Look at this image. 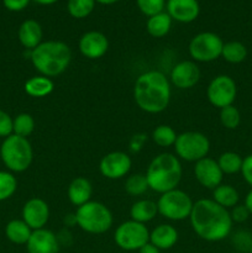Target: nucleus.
I'll list each match as a JSON object with an SVG mask.
<instances>
[{"mask_svg": "<svg viewBox=\"0 0 252 253\" xmlns=\"http://www.w3.org/2000/svg\"><path fill=\"white\" fill-rule=\"evenodd\" d=\"M166 9L172 20L183 24L194 21L200 12L198 0H167Z\"/></svg>", "mask_w": 252, "mask_h": 253, "instance_id": "obj_18", "label": "nucleus"}, {"mask_svg": "<svg viewBox=\"0 0 252 253\" xmlns=\"http://www.w3.org/2000/svg\"><path fill=\"white\" fill-rule=\"evenodd\" d=\"M189 220L195 234L208 242H217L226 239L232 229V219L229 210L212 199H200L195 202Z\"/></svg>", "mask_w": 252, "mask_h": 253, "instance_id": "obj_1", "label": "nucleus"}, {"mask_svg": "<svg viewBox=\"0 0 252 253\" xmlns=\"http://www.w3.org/2000/svg\"><path fill=\"white\" fill-rule=\"evenodd\" d=\"M79 51L85 58H101L108 52L109 41L100 31H88L79 40Z\"/></svg>", "mask_w": 252, "mask_h": 253, "instance_id": "obj_16", "label": "nucleus"}, {"mask_svg": "<svg viewBox=\"0 0 252 253\" xmlns=\"http://www.w3.org/2000/svg\"><path fill=\"white\" fill-rule=\"evenodd\" d=\"M158 214L157 203L152 202L148 199H141L133 203L130 209V216L133 221L146 224L156 217Z\"/></svg>", "mask_w": 252, "mask_h": 253, "instance_id": "obj_22", "label": "nucleus"}, {"mask_svg": "<svg viewBox=\"0 0 252 253\" xmlns=\"http://www.w3.org/2000/svg\"><path fill=\"white\" fill-rule=\"evenodd\" d=\"M193 200L185 192L172 189L161 194L157 202L158 214L173 221H180L190 216L193 209Z\"/></svg>", "mask_w": 252, "mask_h": 253, "instance_id": "obj_7", "label": "nucleus"}, {"mask_svg": "<svg viewBox=\"0 0 252 253\" xmlns=\"http://www.w3.org/2000/svg\"><path fill=\"white\" fill-rule=\"evenodd\" d=\"M175 153L187 162H198L208 156L210 141L204 133L198 131H187L177 136L174 143Z\"/></svg>", "mask_w": 252, "mask_h": 253, "instance_id": "obj_8", "label": "nucleus"}, {"mask_svg": "<svg viewBox=\"0 0 252 253\" xmlns=\"http://www.w3.org/2000/svg\"><path fill=\"white\" fill-rule=\"evenodd\" d=\"M34 1L40 5H52L54 4V2L58 1V0H34Z\"/></svg>", "mask_w": 252, "mask_h": 253, "instance_id": "obj_44", "label": "nucleus"}, {"mask_svg": "<svg viewBox=\"0 0 252 253\" xmlns=\"http://www.w3.org/2000/svg\"><path fill=\"white\" fill-rule=\"evenodd\" d=\"M0 156L4 165L12 172H24L31 166L34 151L26 137L10 135L4 140L0 147Z\"/></svg>", "mask_w": 252, "mask_h": 253, "instance_id": "obj_6", "label": "nucleus"}, {"mask_svg": "<svg viewBox=\"0 0 252 253\" xmlns=\"http://www.w3.org/2000/svg\"><path fill=\"white\" fill-rule=\"evenodd\" d=\"M32 230L24 220H11L5 227V235L7 240L15 245H26Z\"/></svg>", "mask_w": 252, "mask_h": 253, "instance_id": "obj_24", "label": "nucleus"}, {"mask_svg": "<svg viewBox=\"0 0 252 253\" xmlns=\"http://www.w3.org/2000/svg\"><path fill=\"white\" fill-rule=\"evenodd\" d=\"M170 27H172V17L167 14V11H162L160 14L150 16L147 24H146L147 32L156 39L165 37L169 32Z\"/></svg>", "mask_w": 252, "mask_h": 253, "instance_id": "obj_25", "label": "nucleus"}, {"mask_svg": "<svg viewBox=\"0 0 252 253\" xmlns=\"http://www.w3.org/2000/svg\"><path fill=\"white\" fill-rule=\"evenodd\" d=\"M35 130V120L30 114H19L12 120V133L21 137H26L31 135Z\"/></svg>", "mask_w": 252, "mask_h": 253, "instance_id": "obj_30", "label": "nucleus"}, {"mask_svg": "<svg viewBox=\"0 0 252 253\" xmlns=\"http://www.w3.org/2000/svg\"><path fill=\"white\" fill-rule=\"evenodd\" d=\"M146 141L145 135H135L130 141V147L132 151H140Z\"/></svg>", "mask_w": 252, "mask_h": 253, "instance_id": "obj_41", "label": "nucleus"}, {"mask_svg": "<svg viewBox=\"0 0 252 253\" xmlns=\"http://www.w3.org/2000/svg\"><path fill=\"white\" fill-rule=\"evenodd\" d=\"M221 37L214 32H200L189 42V54L195 62H212L221 56Z\"/></svg>", "mask_w": 252, "mask_h": 253, "instance_id": "obj_10", "label": "nucleus"}, {"mask_svg": "<svg viewBox=\"0 0 252 253\" xmlns=\"http://www.w3.org/2000/svg\"><path fill=\"white\" fill-rule=\"evenodd\" d=\"M114 241L124 251H138L150 242V231L145 224L128 220L116 227Z\"/></svg>", "mask_w": 252, "mask_h": 253, "instance_id": "obj_9", "label": "nucleus"}, {"mask_svg": "<svg viewBox=\"0 0 252 253\" xmlns=\"http://www.w3.org/2000/svg\"><path fill=\"white\" fill-rule=\"evenodd\" d=\"M183 169L179 158L172 153H161L151 161L146 172L148 188L163 194L175 189L182 179Z\"/></svg>", "mask_w": 252, "mask_h": 253, "instance_id": "obj_4", "label": "nucleus"}, {"mask_svg": "<svg viewBox=\"0 0 252 253\" xmlns=\"http://www.w3.org/2000/svg\"><path fill=\"white\" fill-rule=\"evenodd\" d=\"M147 189H150V188H148L146 174H142V173H135V174H131L125 182L126 193L132 195V197L142 195L143 193L147 192Z\"/></svg>", "mask_w": 252, "mask_h": 253, "instance_id": "obj_32", "label": "nucleus"}, {"mask_svg": "<svg viewBox=\"0 0 252 253\" xmlns=\"http://www.w3.org/2000/svg\"><path fill=\"white\" fill-rule=\"evenodd\" d=\"M251 242H252V237L249 232L246 231H240L235 235L234 237V245L237 250L240 251H249L250 252V247H251Z\"/></svg>", "mask_w": 252, "mask_h": 253, "instance_id": "obj_36", "label": "nucleus"}, {"mask_svg": "<svg viewBox=\"0 0 252 253\" xmlns=\"http://www.w3.org/2000/svg\"><path fill=\"white\" fill-rule=\"evenodd\" d=\"M200 69L194 61H182L170 71V83L178 89H190L199 82Z\"/></svg>", "mask_w": 252, "mask_h": 253, "instance_id": "obj_15", "label": "nucleus"}, {"mask_svg": "<svg viewBox=\"0 0 252 253\" xmlns=\"http://www.w3.org/2000/svg\"><path fill=\"white\" fill-rule=\"evenodd\" d=\"M170 83L160 71H148L137 77L133 85V99L138 108L148 114H160L170 100Z\"/></svg>", "mask_w": 252, "mask_h": 253, "instance_id": "obj_2", "label": "nucleus"}, {"mask_svg": "<svg viewBox=\"0 0 252 253\" xmlns=\"http://www.w3.org/2000/svg\"><path fill=\"white\" fill-rule=\"evenodd\" d=\"M242 162L244 158L236 152H225L217 160V165L224 174H235L241 172Z\"/></svg>", "mask_w": 252, "mask_h": 253, "instance_id": "obj_28", "label": "nucleus"}, {"mask_svg": "<svg viewBox=\"0 0 252 253\" xmlns=\"http://www.w3.org/2000/svg\"><path fill=\"white\" fill-rule=\"evenodd\" d=\"M212 200L225 209H230L239 204V192L232 185L220 184L212 190Z\"/></svg>", "mask_w": 252, "mask_h": 253, "instance_id": "obj_26", "label": "nucleus"}, {"mask_svg": "<svg viewBox=\"0 0 252 253\" xmlns=\"http://www.w3.org/2000/svg\"><path fill=\"white\" fill-rule=\"evenodd\" d=\"M96 2L99 4H103V5H111V4H115V2L120 1V0H95Z\"/></svg>", "mask_w": 252, "mask_h": 253, "instance_id": "obj_45", "label": "nucleus"}, {"mask_svg": "<svg viewBox=\"0 0 252 253\" xmlns=\"http://www.w3.org/2000/svg\"><path fill=\"white\" fill-rule=\"evenodd\" d=\"M250 253H252V242H251V247H250Z\"/></svg>", "mask_w": 252, "mask_h": 253, "instance_id": "obj_46", "label": "nucleus"}, {"mask_svg": "<svg viewBox=\"0 0 252 253\" xmlns=\"http://www.w3.org/2000/svg\"><path fill=\"white\" fill-rule=\"evenodd\" d=\"M250 211L247 210V208L244 205H239L237 204L236 207L232 208L231 212H230V216H231L232 222H244L249 219L250 216Z\"/></svg>", "mask_w": 252, "mask_h": 253, "instance_id": "obj_38", "label": "nucleus"}, {"mask_svg": "<svg viewBox=\"0 0 252 253\" xmlns=\"http://www.w3.org/2000/svg\"><path fill=\"white\" fill-rule=\"evenodd\" d=\"M237 88L234 79L229 76H217L209 83L207 89L208 100L215 108L222 109L232 105L236 99Z\"/></svg>", "mask_w": 252, "mask_h": 253, "instance_id": "obj_11", "label": "nucleus"}, {"mask_svg": "<svg viewBox=\"0 0 252 253\" xmlns=\"http://www.w3.org/2000/svg\"><path fill=\"white\" fill-rule=\"evenodd\" d=\"M242 177H244L245 182L252 188V155H249L247 157L244 158L241 167Z\"/></svg>", "mask_w": 252, "mask_h": 253, "instance_id": "obj_39", "label": "nucleus"}, {"mask_svg": "<svg viewBox=\"0 0 252 253\" xmlns=\"http://www.w3.org/2000/svg\"><path fill=\"white\" fill-rule=\"evenodd\" d=\"M91 194H93V187L91 183L84 177H77L69 183L67 195L69 202L76 207H82L85 203L90 202Z\"/></svg>", "mask_w": 252, "mask_h": 253, "instance_id": "obj_20", "label": "nucleus"}, {"mask_svg": "<svg viewBox=\"0 0 252 253\" xmlns=\"http://www.w3.org/2000/svg\"><path fill=\"white\" fill-rule=\"evenodd\" d=\"M138 9L146 16H153L165 10L166 0H136Z\"/></svg>", "mask_w": 252, "mask_h": 253, "instance_id": "obj_35", "label": "nucleus"}, {"mask_svg": "<svg viewBox=\"0 0 252 253\" xmlns=\"http://www.w3.org/2000/svg\"><path fill=\"white\" fill-rule=\"evenodd\" d=\"M30 1L31 0H2L4 6L10 11H21L30 4Z\"/></svg>", "mask_w": 252, "mask_h": 253, "instance_id": "obj_40", "label": "nucleus"}, {"mask_svg": "<svg viewBox=\"0 0 252 253\" xmlns=\"http://www.w3.org/2000/svg\"><path fill=\"white\" fill-rule=\"evenodd\" d=\"M49 219V208L43 199L32 198L25 203L22 208V220L30 226V229H43Z\"/></svg>", "mask_w": 252, "mask_h": 253, "instance_id": "obj_14", "label": "nucleus"}, {"mask_svg": "<svg viewBox=\"0 0 252 253\" xmlns=\"http://www.w3.org/2000/svg\"><path fill=\"white\" fill-rule=\"evenodd\" d=\"M25 91L32 98H43L53 91L54 83L51 78L44 76H36L25 83Z\"/></svg>", "mask_w": 252, "mask_h": 253, "instance_id": "obj_23", "label": "nucleus"}, {"mask_svg": "<svg viewBox=\"0 0 252 253\" xmlns=\"http://www.w3.org/2000/svg\"><path fill=\"white\" fill-rule=\"evenodd\" d=\"M221 57L226 62L232 64L241 63L247 57V48L244 43L239 41H230L224 43Z\"/></svg>", "mask_w": 252, "mask_h": 253, "instance_id": "obj_27", "label": "nucleus"}, {"mask_svg": "<svg viewBox=\"0 0 252 253\" xmlns=\"http://www.w3.org/2000/svg\"><path fill=\"white\" fill-rule=\"evenodd\" d=\"M194 174L200 185L212 190L221 184L224 177V173L220 169L217 161L209 157L195 162Z\"/></svg>", "mask_w": 252, "mask_h": 253, "instance_id": "obj_13", "label": "nucleus"}, {"mask_svg": "<svg viewBox=\"0 0 252 253\" xmlns=\"http://www.w3.org/2000/svg\"><path fill=\"white\" fill-rule=\"evenodd\" d=\"M30 59L37 72L44 77H57L68 68L72 51L67 43L56 40L41 42L30 52Z\"/></svg>", "mask_w": 252, "mask_h": 253, "instance_id": "obj_3", "label": "nucleus"}, {"mask_svg": "<svg viewBox=\"0 0 252 253\" xmlns=\"http://www.w3.org/2000/svg\"><path fill=\"white\" fill-rule=\"evenodd\" d=\"M220 121L224 127L229 128V130H235L241 123V114H240L239 109L235 108L234 105L225 106V108L220 109Z\"/></svg>", "mask_w": 252, "mask_h": 253, "instance_id": "obj_33", "label": "nucleus"}, {"mask_svg": "<svg viewBox=\"0 0 252 253\" xmlns=\"http://www.w3.org/2000/svg\"><path fill=\"white\" fill-rule=\"evenodd\" d=\"M95 2V0H68L67 10L74 19H84L91 14Z\"/></svg>", "mask_w": 252, "mask_h": 253, "instance_id": "obj_29", "label": "nucleus"}, {"mask_svg": "<svg viewBox=\"0 0 252 253\" xmlns=\"http://www.w3.org/2000/svg\"><path fill=\"white\" fill-rule=\"evenodd\" d=\"M17 188V180L11 173L0 172V202L14 195Z\"/></svg>", "mask_w": 252, "mask_h": 253, "instance_id": "obj_34", "label": "nucleus"}, {"mask_svg": "<svg viewBox=\"0 0 252 253\" xmlns=\"http://www.w3.org/2000/svg\"><path fill=\"white\" fill-rule=\"evenodd\" d=\"M76 222L83 231L101 235L113 226V214L106 205L99 202H88L77 209Z\"/></svg>", "mask_w": 252, "mask_h": 253, "instance_id": "obj_5", "label": "nucleus"}, {"mask_svg": "<svg viewBox=\"0 0 252 253\" xmlns=\"http://www.w3.org/2000/svg\"><path fill=\"white\" fill-rule=\"evenodd\" d=\"M138 253H161V251L157 247L153 246L151 242H148V244H146L145 246H142L138 250Z\"/></svg>", "mask_w": 252, "mask_h": 253, "instance_id": "obj_42", "label": "nucleus"}, {"mask_svg": "<svg viewBox=\"0 0 252 253\" xmlns=\"http://www.w3.org/2000/svg\"><path fill=\"white\" fill-rule=\"evenodd\" d=\"M17 36H19L20 43H21L26 49L32 51V49L36 48V47L42 42L43 32H42L41 25H40L36 20L29 19L25 20V21L20 25Z\"/></svg>", "mask_w": 252, "mask_h": 253, "instance_id": "obj_19", "label": "nucleus"}, {"mask_svg": "<svg viewBox=\"0 0 252 253\" xmlns=\"http://www.w3.org/2000/svg\"><path fill=\"white\" fill-rule=\"evenodd\" d=\"M12 135V119L5 111L0 110V137H9Z\"/></svg>", "mask_w": 252, "mask_h": 253, "instance_id": "obj_37", "label": "nucleus"}, {"mask_svg": "<svg viewBox=\"0 0 252 253\" xmlns=\"http://www.w3.org/2000/svg\"><path fill=\"white\" fill-rule=\"evenodd\" d=\"M177 136L175 131L170 126L160 125L153 130L152 140L160 147H170V146H174Z\"/></svg>", "mask_w": 252, "mask_h": 253, "instance_id": "obj_31", "label": "nucleus"}, {"mask_svg": "<svg viewBox=\"0 0 252 253\" xmlns=\"http://www.w3.org/2000/svg\"><path fill=\"white\" fill-rule=\"evenodd\" d=\"M245 207L247 208V210L250 211V214L252 215V189L247 193L246 198H245Z\"/></svg>", "mask_w": 252, "mask_h": 253, "instance_id": "obj_43", "label": "nucleus"}, {"mask_svg": "<svg viewBox=\"0 0 252 253\" xmlns=\"http://www.w3.org/2000/svg\"><path fill=\"white\" fill-rule=\"evenodd\" d=\"M178 231L174 226L168 224L158 225L150 232V242L160 251L169 250L177 244Z\"/></svg>", "mask_w": 252, "mask_h": 253, "instance_id": "obj_21", "label": "nucleus"}, {"mask_svg": "<svg viewBox=\"0 0 252 253\" xmlns=\"http://www.w3.org/2000/svg\"><path fill=\"white\" fill-rule=\"evenodd\" d=\"M131 158L121 151L110 152L101 158L99 163V170L101 175L108 179H120L125 177L131 169Z\"/></svg>", "mask_w": 252, "mask_h": 253, "instance_id": "obj_12", "label": "nucleus"}, {"mask_svg": "<svg viewBox=\"0 0 252 253\" xmlns=\"http://www.w3.org/2000/svg\"><path fill=\"white\" fill-rule=\"evenodd\" d=\"M27 253H58L59 241L54 232L47 229L34 230L26 244Z\"/></svg>", "mask_w": 252, "mask_h": 253, "instance_id": "obj_17", "label": "nucleus"}]
</instances>
